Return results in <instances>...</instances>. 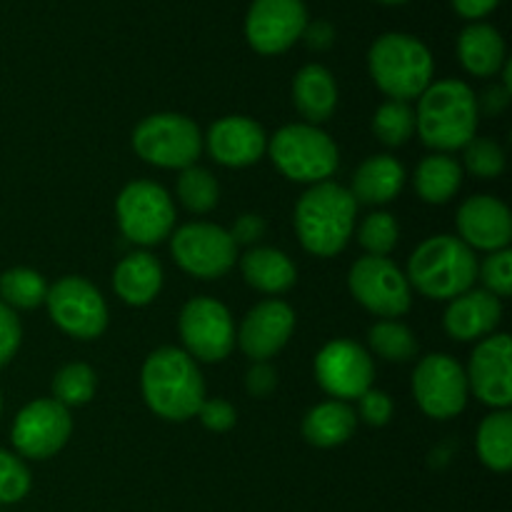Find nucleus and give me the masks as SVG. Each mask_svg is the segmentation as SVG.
Returning a JSON list of instances; mask_svg holds the SVG:
<instances>
[{
    "label": "nucleus",
    "instance_id": "c756f323",
    "mask_svg": "<svg viewBox=\"0 0 512 512\" xmlns=\"http://www.w3.org/2000/svg\"><path fill=\"white\" fill-rule=\"evenodd\" d=\"M368 345L378 358L388 363H408L418 355L415 333L400 320H378L368 330Z\"/></svg>",
    "mask_w": 512,
    "mask_h": 512
},
{
    "label": "nucleus",
    "instance_id": "ea45409f",
    "mask_svg": "<svg viewBox=\"0 0 512 512\" xmlns=\"http://www.w3.org/2000/svg\"><path fill=\"white\" fill-rule=\"evenodd\" d=\"M195 418H198L200 423H203V428L210 430V433H228L235 425V420H238V413H235L233 403H228V400L205 398L203 405L198 408V413H195Z\"/></svg>",
    "mask_w": 512,
    "mask_h": 512
},
{
    "label": "nucleus",
    "instance_id": "b1692460",
    "mask_svg": "<svg viewBox=\"0 0 512 512\" xmlns=\"http://www.w3.org/2000/svg\"><path fill=\"white\" fill-rule=\"evenodd\" d=\"M293 103L308 125H320L333 118L338 108V83L333 73L318 63L300 68L293 80Z\"/></svg>",
    "mask_w": 512,
    "mask_h": 512
},
{
    "label": "nucleus",
    "instance_id": "9b49d317",
    "mask_svg": "<svg viewBox=\"0 0 512 512\" xmlns=\"http://www.w3.org/2000/svg\"><path fill=\"white\" fill-rule=\"evenodd\" d=\"M180 340L195 363H223L235 348V323L220 300L200 295L188 300L178 318Z\"/></svg>",
    "mask_w": 512,
    "mask_h": 512
},
{
    "label": "nucleus",
    "instance_id": "a18cd8bd",
    "mask_svg": "<svg viewBox=\"0 0 512 512\" xmlns=\"http://www.w3.org/2000/svg\"><path fill=\"white\" fill-rule=\"evenodd\" d=\"M510 103V90L505 85H493V88L485 90V98H478V110L490 115H498L508 108Z\"/></svg>",
    "mask_w": 512,
    "mask_h": 512
},
{
    "label": "nucleus",
    "instance_id": "f8f14e48",
    "mask_svg": "<svg viewBox=\"0 0 512 512\" xmlns=\"http://www.w3.org/2000/svg\"><path fill=\"white\" fill-rule=\"evenodd\" d=\"M170 253L180 270L200 280H218L238 263V245L213 223H188L170 235Z\"/></svg>",
    "mask_w": 512,
    "mask_h": 512
},
{
    "label": "nucleus",
    "instance_id": "2eb2a0df",
    "mask_svg": "<svg viewBox=\"0 0 512 512\" xmlns=\"http://www.w3.org/2000/svg\"><path fill=\"white\" fill-rule=\"evenodd\" d=\"M315 378L333 400H358L373 388L375 365L368 350L353 340H330L315 355Z\"/></svg>",
    "mask_w": 512,
    "mask_h": 512
},
{
    "label": "nucleus",
    "instance_id": "72a5a7b5",
    "mask_svg": "<svg viewBox=\"0 0 512 512\" xmlns=\"http://www.w3.org/2000/svg\"><path fill=\"white\" fill-rule=\"evenodd\" d=\"M373 133L388 148H400L415 133V110L403 100H385L373 115Z\"/></svg>",
    "mask_w": 512,
    "mask_h": 512
},
{
    "label": "nucleus",
    "instance_id": "4468645a",
    "mask_svg": "<svg viewBox=\"0 0 512 512\" xmlns=\"http://www.w3.org/2000/svg\"><path fill=\"white\" fill-rule=\"evenodd\" d=\"M73 433L70 410L53 398H40L15 415L10 440L20 458L48 460L58 455Z\"/></svg>",
    "mask_w": 512,
    "mask_h": 512
},
{
    "label": "nucleus",
    "instance_id": "6e6552de",
    "mask_svg": "<svg viewBox=\"0 0 512 512\" xmlns=\"http://www.w3.org/2000/svg\"><path fill=\"white\" fill-rule=\"evenodd\" d=\"M115 215L120 233L143 248L163 243L175 228L173 198L153 180H133L125 185L115 200Z\"/></svg>",
    "mask_w": 512,
    "mask_h": 512
},
{
    "label": "nucleus",
    "instance_id": "e433bc0d",
    "mask_svg": "<svg viewBox=\"0 0 512 512\" xmlns=\"http://www.w3.org/2000/svg\"><path fill=\"white\" fill-rule=\"evenodd\" d=\"M30 470L18 455L0 448V505H15L30 493Z\"/></svg>",
    "mask_w": 512,
    "mask_h": 512
},
{
    "label": "nucleus",
    "instance_id": "7c9ffc66",
    "mask_svg": "<svg viewBox=\"0 0 512 512\" xmlns=\"http://www.w3.org/2000/svg\"><path fill=\"white\" fill-rule=\"evenodd\" d=\"M48 283L33 268H10L0 275V300L10 310H33L45 303Z\"/></svg>",
    "mask_w": 512,
    "mask_h": 512
},
{
    "label": "nucleus",
    "instance_id": "a878e982",
    "mask_svg": "<svg viewBox=\"0 0 512 512\" xmlns=\"http://www.w3.org/2000/svg\"><path fill=\"white\" fill-rule=\"evenodd\" d=\"M358 428V415L343 400H325L305 413L303 438L315 448H338L348 443Z\"/></svg>",
    "mask_w": 512,
    "mask_h": 512
},
{
    "label": "nucleus",
    "instance_id": "412c9836",
    "mask_svg": "<svg viewBox=\"0 0 512 512\" xmlns=\"http://www.w3.org/2000/svg\"><path fill=\"white\" fill-rule=\"evenodd\" d=\"M503 320V300L483 288H470L448 300L443 328L458 343H478L495 333Z\"/></svg>",
    "mask_w": 512,
    "mask_h": 512
},
{
    "label": "nucleus",
    "instance_id": "bb28decb",
    "mask_svg": "<svg viewBox=\"0 0 512 512\" xmlns=\"http://www.w3.org/2000/svg\"><path fill=\"white\" fill-rule=\"evenodd\" d=\"M458 58L470 75L490 78L505 65V40L488 23H470L458 38Z\"/></svg>",
    "mask_w": 512,
    "mask_h": 512
},
{
    "label": "nucleus",
    "instance_id": "a19ab883",
    "mask_svg": "<svg viewBox=\"0 0 512 512\" xmlns=\"http://www.w3.org/2000/svg\"><path fill=\"white\" fill-rule=\"evenodd\" d=\"M20 340H23V328H20L18 315L0 300V368H5L15 358Z\"/></svg>",
    "mask_w": 512,
    "mask_h": 512
},
{
    "label": "nucleus",
    "instance_id": "2f4dec72",
    "mask_svg": "<svg viewBox=\"0 0 512 512\" xmlns=\"http://www.w3.org/2000/svg\"><path fill=\"white\" fill-rule=\"evenodd\" d=\"M178 198L188 213L205 215L210 210L218 208L220 203V185L213 178V173L200 165H190V168L180 170L178 175Z\"/></svg>",
    "mask_w": 512,
    "mask_h": 512
},
{
    "label": "nucleus",
    "instance_id": "7ed1b4c3",
    "mask_svg": "<svg viewBox=\"0 0 512 512\" xmlns=\"http://www.w3.org/2000/svg\"><path fill=\"white\" fill-rule=\"evenodd\" d=\"M358 218V203L348 188L325 180L310 185L295 203L293 223L300 245L310 255L333 258L350 243Z\"/></svg>",
    "mask_w": 512,
    "mask_h": 512
},
{
    "label": "nucleus",
    "instance_id": "79ce46f5",
    "mask_svg": "<svg viewBox=\"0 0 512 512\" xmlns=\"http://www.w3.org/2000/svg\"><path fill=\"white\" fill-rule=\"evenodd\" d=\"M265 230H268V223L265 218L255 213H243L233 223V228L228 230L230 238H233L235 245H245V248H255L260 240L265 238Z\"/></svg>",
    "mask_w": 512,
    "mask_h": 512
},
{
    "label": "nucleus",
    "instance_id": "39448f33",
    "mask_svg": "<svg viewBox=\"0 0 512 512\" xmlns=\"http://www.w3.org/2000/svg\"><path fill=\"white\" fill-rule=\"evenodd\" d=\"M368 70L388 100L410 103L433 83L435 63L423 40L405 33H385L370 48Z\"/></svg>",
    "mask_w": 512,
    "mask_h": 512
},
{
    "label": "nucleus",
    "instance_id": "58836bf2",
    "mask_svg": "<svg viewBox=\"0 0 512 512\" xmlns=\"http://www.w3.org/2000/svg\"><path fill=\"white\" fill-rule=\"evenodd\" d=\"M358 420H363L370 428H383V425L390 423L393 418V400H390L388 393L383 390H365L358 398Z\"/></svg>",
    "mask_w": 512,
    "mask_h": 512
},
{
    "label": "nucleus",
    "instance_id": "49530a36",
    "mask_svg": "<svg viewBox=\"0 0 512 512\" xmlns=\"http://www.w3.org/2000/svg\"><path fill=\"white\" fill-rule=\"evenodd\" d=\"M498 3L500 0H453V8L455 13L463 15V18L478 20L493 13V10L498 8Z\"/></svg>",
    "mask_w": 512,
    "mask_h": 512
},
{
    "label": "nucleus",
    "instance_id": "393cba45",
    "mask_svg": "<svg viewBox=\"0 0 512 512\" xmlns=\"http://www.w3.org/2000/svg\"><path fill=\"white\" fill-rule=\"evenodd\" d=\"M238 260L245 283L258 293L283 295L298 280L295 263L278 248L255 245V248H248L243 255H238Z\"/></svg>",
    "mask_w": 512,
    "mask_h": 512
},
{
    "label": "nucleus",
    "instance_id": "c85d7f7f",
    "mask_svg": "<svg viewBox=\"0 0 512 512\" xmlns=\"http://www.w3.org/2000/svg\"><path fill=\"white\" fill-rule=\"evenodd\" d=\"M478 458L493 473H508L512 468V413L493 410L485 415L475 438Z\"/></svg>",
    "mask_w": 512,
    "mask_h": 512
},
{
    "label": "nucleus",
    "instance_id": "f704fd0d",
    "mask_svg": "<svg viewBox=\"0 0 512 512\" xmlns=\"http://www.w3.org/2000/svg\"><path fill=\"white\" fill-rule=\"evenodd\" d=\"M398 238V220L390 213H383V210L365 215V220L358 228V243L368 255L388 258V253H393V248L398 245Z\"/></svg>",
    "mask_w": 512,
    "mask_h": 512
},
{
    "label": "nucleus",
    "instance_id": "1a4fd4ad",
    "mask_svg": "<svg viewBox=\"0 0 512 512\" xmlns=\"http://www.w3.org/2000/svg\"><path fill=\"white\" fill-rule=\"evenodd\" d=\"M45 305L53 323L65 335L95 340L108 330V305L100 290L80 275H65L48 285Z\"/></svg>",
    "mask_w": 512,
    "mask_h": 512
},
{
    "label": "nucleus",
    "instance_id": "f3484780",
    "mask_svg": "<svg viewBox=\"0 0 512 512\" xmlns=\"http://www.w3.org/2000/svg\"><path fill=\"white\" fill-rule=\"evenodd\" d=\"M468 390L493 410H508L512 403V343L505 333L478 340L465 368Z\"/></svg>",
    "mask_w": 512,
    "mask_h": 512
},
{
    "label": "nucleus",
    "instance_id": "4c0bfd02",
    "mask_svg": "<svg viewBox=\"0 0 512 512\" xmlns=\"http://www.w3.org/2000/svg\"><path fill=\"white\" fill-rule=\"evenodd\" d=\"M478 278L483 280V290L495 298H510L512 293V253L508 248L488 253L483 265H478Z\"/></svg>",
    "mask_w": 512,
    "mask_h": 512
},
{
    "label": "nucleus",
    "instance_id": "cd10ccee",
    "mask_svg": "<svg viewBox=\"0 0 512 512\" xmlns=\"http://www.w3.org/2000/svg\"><path fill=\"white\" fill-rule=\"evenodd\" d=\"M415 193L423 203L445 205L455 198L463 185V168L448 153H433L423 158L415 168Z\"/></svg>",
    "mask_w": 512,
    "mask_h": 512
},
{
    "label": "nucleus",
    "instance_id": "423d86ee",
    "mask_svg": "<svg viewBox=\"0 0 512 512\" xmlns=\"http://www.w3.org/2000/svg\"><path fill=\"white\" fill-rule=\"evenodd\" d=\"M268 155L280 175L293 183L318 185L333 178L340 155L325 130L308 123H290L268 138Z\"/></svg>",
    "mask_w": 512,
    "mask_h": 512
},
{
    "label": "nucleus",
    "instance_id": "0eeeda50",
    "mask_svg": "<svg viewBox=\"0 0 512 512\" xmlns=\"http://www.w3.org/2000/svg\"><path fill=\"white\" fill-rule=\"evenodd\" d=\"M133 150L155 168L185 170L203 153V135L188 115L155 113L135 125Z\"/></svg>",
    "mask_w": 512,
    "mask_h": 512
},
{
    "label": "nucleus",
    "instance_id": "c03bdc74",
    "mask_svg": "<svg viewBox=\"0 0 512 512\" xmlns=\"http://www.w3.org/2000/svg\"><path fill=\"white\" fill-rule=\"evenodd\" d=\"M303 38L310 50H328L335 40V30L333 25L325 23V20H315V23L305 25Z\"/></svg>",
    "mask_w": 512,
    "mask_h": 512
},
{
    "label": "nucleus",
    "instance_id": "37998d69",
    "mask_svg": "<svg viewBox=\"0 0 512 512\" xmlns=\"http://www.w3.org/2000/svg\"><path fill=\"white\" fill-rule=\"evenodd\" d=\"M275 388H278V373H275V368L268 360L250 365L248 373H245V390H248V395L268 398Z\"/></svg>",
    "mask_w": 512,
    "mask_h": 512
},
{
    "label": "nucleus",
    "instance_id": "9d476101",
    "mask_svg": "<svg viewBox=\"0 0 512 512\" xmlns=\"http://www.w3.org/2000/svg\"><path fill=\"white\" fill-rule=\"evenodd\" d=\"M348 288L368 313L383 320L400 318L413 303V290L403 270L380 255H363L355 260L348 273Z\"/></svg>",
    "mask_w": 512,
    "mask_h": 512
},
{
    "label": "nucleus",
    "instance_id": "4be33fe9",
    "mask_svg": "<svg viewBox=\"0 0 512 512\" xmlns=\"http://www.w3.org/2000/svg\"><path fill=\"white\" fill-rule=\"evenodd\" d=\"M163 288V265L145 250L128 253L113 270V290L130 308H145Z\"/></svg>",
    "mask_w": 512,
    "mask_h": 512
},
{
    "label": "nucleus",
    "instance_id": "09e8293b",
    "mask_svg": "<svg viewBox=\"0 0 512 512\" xmlns=\"http://www.w3.org/2000/svg\"><path fill=\"white\" fill-rule=\"evenodd\" d=\"M0 413H3V395H0Z\"/></svg>",
    "mask_w": 512,
    "mask_h": 512
},
{
    "label": "nucleus",
    "instance_id": "a211bd4d",
    "mask_svg": "<svg viewBox=\"0 0 512 512\" xmlns=\"http://www.w3.org/2000/svg\"><path fill=\"white\" fill-rule=\"evenodd\" d=\"M293 330L295 310L285 300L268 298L245 313L240 330H235V343L250 363H263L288 345Z\"/></svg>",
    "mask_w": 512,
    "mask_h": 512
},
{
    "label": "nucleus",
    "instance_id": "20e7f679",
    "mask_svg": "<svg viewBox=\"0 0 512 512\" xmlns=\"http://www.w3.org/2000/svg\"><path fill=\"white\" fill-rule=\"evenodd\" d=\"M410 290L430 300H453L478 280L475 250L453 235H433L415 248L408 260Z\"/></svg>",
    "mask_w": 512,
    "mask_h": 512
},
{
    "label": "nucleus",
    "instance_id": "f03ea898",
    "mask_svg": "<svg viewBox=\"0 0 512 512\" xmlns=\"http://www.w3.org/2000/svg\"><path fill=\"white\" fill-rule=\"evenodd\" d=\"M478 95L455 78L438 80L425 88L415 108V133L435 153L463 150L478 133Z\"/></svg>",
    "mask_w": 512,
    "mask_h": 512
},
{
    "label": "nucleus",
    "instance_id": "5701e85b",
    "mask_svg": "<svg viewBox=\"0 0 512 512\" xmlns=\"http://www.w3.org/2000/svg\"><path fill=\"white\" fill-rule=\"evenodd\" d=\"M405 188V168L393 155H373L358 165L350 195L358 205H385Z\"/></svg>",
    "mask_w": 512,
    "mask_h": 512
},
{
    "label": "nucleus",
    "instance_id": "dca6fc26",
    "mask_svg": "<svg viewBox=\"0 0 512 512\" xmlns=\"http://www.w3.org/2000/svg\"><path fill=\"white\" fill-rule=\"evenodd\" d=\"M308 10L303 0H253L245 15V38L260 55H280L305 33Z\"/></svg>",
    "mask_w": 512,
    "mask_h": 512
},
{
    "label": "nucleus",
    "instance_id": "c9c22d12",
    "mask_svg": "<svg viewBox=\"0 0 512 512\" xmlns=\"http://www.w3.org/2000/svg\"><path fill=\"white\" fill-rule=\"evenodd\" d=\"M463 173L480 180H493L505 173V150L493 138H473L463 148Z\"/></svg>",
    "mask_w": 512,
    "mask_h": 512
},
{
    "label": "nucleus",
    "instance_id": "de8ad7c7",
    "mask_svg": "<svg viewBox=\"0 0 512 512\" xmlns=\"http://www.w3.org/2000/svg\"><path fill=\"white\" fill-rule=\"evenodd\" d=\"M378 3H385V5H400V3H408V0H378Z\"/></svg>",
    "mask_w": 512,
    "mask_h": 512
},
{
    "label": "nucleus",
    "instance_id": "aec40b11",
    "mask_svg": "<svg viewBox=\"0 0 512 512\" xmlns=\"http://www.w3.org/2000/svg\"><path fill=\"white\" fill-rule=\"evenodd\" d=\"M458 238L470 250L495 253L512 240V215L503 200L493 195H473L458 208Z\"/></svg>",
    "mask_w": 512,
    "mask_h": 512
},
{
    "label": "nucleus",
    "instance_id": "473e14b6",
    "mask_svg": "<svg viewBox=\"0 0 512 512\" xmlns=\"http://www.w3.org/2000/svg\"><path fill=\"white\" fill-rule=\"evenodd\" d=\"M98 388V375L88 363H68L55 373L53 400L63 408H80L90 403Z\"/></svg>",
    "mask_w": 512,
    "mask_h": 512
},
{
    "label": "nucleus",
    "instance_id": "6ab92c4d",
    "mask_svg": "<svg viewBox=\"0 0 512 512\" xmlns=\"http://www.w3.org/2000/svg\"><path fill=\"white\" fill-rule=\"evenodd\" d=\"M210 158L225 168H248L268 153V135L248 115H225L215 120L203 138Z\"/></svg>",
    "mask_w": 512,
    "mask_h": 512
},
{
    "label": "nucleus",
    "instance_id": "f257e3e1",
    "mask_svg": "<svg viewBox=\"0 0 512 512\" xmlns=\"http://www.w3.org/2000/svg\"><path fill=\"white\" fill-rule=\"evenodd\" d=\"M143 400L158 418L170 423H185L195 418L203 405L205 380L198 363L185 350L165 345L145 358L140 370Z\"/></svg>",
    "mask_w": 512,
    "mask_h": 512
},
{
    "label": "nucleus",
    "instance_id": "ddd939ff",
    "mask_svg": "<svg viewBox=\"0 0 512 512\" xmlns=\"http://www.w3.org/2000/svg\"><path fill=\"white\" fill-rule=\"evenodd\" d=\"M413 395L418 408L433 420L458 418L470 398L465 368L445 353L425 355L413 373Z\"/></svg>",
    "mask_w": 512,
    "mask_h": 512
}]
</instances>
